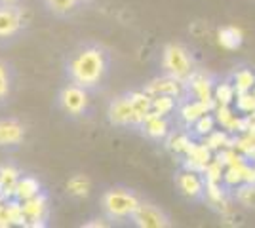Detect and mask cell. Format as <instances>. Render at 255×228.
I'll use <instances>...</instances> for the list:
<instances>
[{
  "instance_id": "cell-27",
  "label": "cell",
  "mask_w": 255,
  "mask_h": 228,
  "mask_svg": "<svg viewBox=\"0 0 255 228\" xmlns=\"http://www.w3.org/2000/svg\"><path fill=\"white\" fill-rule=\"evenodd\" d=\"M67 192L75 198H84L90 194V179L86 175H75L67 181Z\"/></svg>"
},
{
  "instance_id": "cell-22",
  "label": "cell",
  "mask_w": 255,
  "mask_h": 228,
  "mask_svg": "<svg viewBox=\"0 0 255 228\" xmlns=\"http://www.w3.org/2000/svg\"><path fill=\"white\" fill-rule=\"evenodd\" d=\"M36 194H40V183L34 177H21L17 186H15V194L13 196L19 202H25V200H29Z\"/></svg>"
},
{
  "instance_id": "cell-24",
  "label": "cell",
  "mask_w": 255,
  "mask_h": 228,
  "mask_svg": "<svg viewBox=\"0 0 255 228\" xmlns=\"http://www.w3.org/2000/svg\"><path fill=\"white\" fill-rule=\"evenodd\" d=\"M234 202L242 207L255 209V183H242L234 188Z\"/></svg>"
},
{
  "instance_id": "cell-30",
  "label": "cell",
  "mask_w": 255,
  "mask_h": 228,
  "mask_svg": "<svg viewBox=\"0 0 255 228\" xmlns=\"http://www.w3.org/2000/svg\"><path fill=\"white\" fill-rule=\"evenodd\" d=\"M223 173H225V165L219 160L213 158L212 162L206 165L202 175L208 183H223Z\"/></svg>"
},
{
  "instance_id": "cell-31",
  "label": "cell",
  "mask_w": 255,
  "mask_h": 228,
  "mask_svg": "<svg viewBox=\"0 0 255 228\" xmlns=\"http://www.w3.org/2000/svg\"><path fill=\"white\" fill-rule=\"evenodd\" d=\"M78 2H82V0H46L48 8L55 13H67L75 8Z\"/></svg>"
},
{
  "instance_id": "cell-4",
  "label": "cell",
  "mask_w": 255,
  "mask_h": 228,
  "mask_svg": "<svg viewBox=\"0 0 255 228\" xmlns=\"http://www.w3.org/2000/svg\"><path fill=\"white\" fill-rule=\"evenodd\" d=\"M131 221L139 228H166L170 225L166 213L160 207L149 204V202H141L139 204L135 213L131 215Z\"/></svg>"
},
{
  "instance_id": "cell-26",
  "label": "cell",
  "mask_w": 255,
  "mask_h": 228,
  "mask_svg": "<svg viewBox=\"0 0 255 228\" xmlns=\"http://www.w3.org/2000/svg\"><path fill=\"white\" fill-rule=\"evenodd\" d=\"M213 130H217V120H215L213 112L204 114V116H200V118L192 124V133L196 137H200V139H204L206 135H210Z\"/></svg>"
},
{
  "instance_id": "cell-16",
  "label": "cell",
  "mask_w": 255,
  "mask_h": 228,
  "mask_svg": "<svg viewBox=\"0 0 255 228\" xmlns=\"http://www.w3.org/2000/svg\"><path fill=\"white\" fill-rule=\"evenodd\" d=\"M19 171L11 165L0 167V198H10L15 194V186L19 183Z\"/></svg>"
},
{
  "instance_id": "cell-33",
  "label": "cell",
  "mask_w": 255,
  "mask_h": 228,
  "mask_svg": "<svg viewBox=\"0 0 255 228\" xmlns=\"http://www.w3.org/2000/svg\"><path fill=\"white\" fill-rule=\"evenodd\" d=\"M84 227L92 228V227H107V225H105V223H101V221H99V223H86Z\"/></svg>"
},
{
  "instance_id": "cell-29",
  "label": "cell",
  "mask_w": 255,
  "mask_h": 228,
  "mask_svg": "<svg viewBox=\"0 0 255 228\" xmlns=\"http://www.w3.org/2000/svg\"><path fill=\"white\" fill-rule=\"evenodd\" d=\"M234 109L240 114H255V93L254 91H244L236 93L234 99Z\"/></svg>"
},
{
  "instance_id": "cell-15",
  "label": "cell",
  "mask_w": 255,
  "mask_h": 228,
  "mask_svg": "<svg viewBox=\"0 0 255 228\" xmlns=\"http://www.w3.org/2000/svg\"><path fill=\"white\" fill-rule=\"evenodd\" d=\"M242 42H244V34L238 27L229 25V27L217 29V44L225 50H238Z\"/></svg>"
},
{
  "instance_id": "cell-8",
  "label": "cell",
  "mask_w": 255,
  "mask_h": 228,
  "mask_svg": "<svg viewBox=\"0 0 255 228\" xmlns=\"http://www.w3.org/2000/svg\"><path fill=\"white\" fill-rule=\"evenodd\" d=\"M145 91L149 93L150 97H154V95H173V97L181 99L183 95H187L185 82L177 80V78H173L170 75L150 80L149 84L145 86Z\"/></svg>"
},
{
  "instance_id": "cell-11",
  "label": "cell",
  "mask_w": 255,
  "mask_h": 228,
  "mask_svg": "<svg viewBox=\"0 0 255 228\" xmlns=\"http://www.w3.org/2000/svg\"><path fill=\"white\" fill-rule=\"evenodd\" d=\"M213 114H215V120H217V126H221L225 131H229L231 135L240 133L244 114H240L236 109H233V105H215Z\"/></svg>"
},
{
  "instance_id": "cell-20",
  "label": "cell",
  "mask_w": 255,
  "mask_h": 228,
  "mask_svg": "<svg viewBox=\"0 0 255 228\" xmlns=\"http://www.w3.org/2000/svg\"><path fill=\"white\" fill-rule=\"evenodd\" d=\"M236 99V87H234L233 80H223L217 82L213 87V101L215 105H234Z\"/></svg>"
},
{
  "instance_id": "cell-10",
  "label": "cell",
  "mask_w": 255,
  "mask_h": 228,
  "mask_svg": "<svg viewBox=\"0 0 255 228\" xmlns=\"http://www.w3.org/2000/svg\"><path fill=\"white\" fill-rule=\"evenodd\" d=\"M215 109V101L213 99H208V101H202V99H189L181 105L179 109V118L191 128L196 120L208 114V112H213Z\"/></svg>"
},
{
  "instance_id": "cell-12",
  "label": "cell",
  "mask_w": 255,
  "mask_h": 228,
  "mask_svg": "<svg viewBox=\"0 0 255 228\" xmlns=\"http://www.w3.org/2000/svg\"><path fill=\"white\" fill-rule=\"evenodd\" d=\"M25 137V130L17 120H0V147L19 145Z\"/></svg>"
},
{
  "instance_id": "cell-2",
  "label": "cell",
  "mask_w": 255,
  "mask_h": 228,
  "mask_svg": "<svg viewBox=\"0 0 255 228\" xmlns=\"http://www.w3.org/2000/svg\"><path fill=\"white\" fill-rule=\"evenodd\" d=\"M162 69L166 75L173 76L177 80L187 82V78L194 73L192 71V59L187 48L181 44H168L162 52Z\"/></svg>"
},
{
  "instance_id": "cell-19",
  "label": "cell",
  "mask_w": 255,
  "mask_h": 228,
  "mask_svg": "<svg viewBox=\"0 0 255 228\" xmlns=\"http://www.w3.org/2000/svg\"><path fill=\"white\" fill-rule=\"evenodd\" d=\"M233 84L236 87V93H244V91H254L255 87V71L252 69H236L233 75Z\"/></svg>"
},
{
  "instance_id": "cell-32",
  "label": "cell",
  "mask_w": 255,
  "mask_h": 228,
  "mask_svg": "<svg viewBox=\"0 0 255 228\" xmlns=\"http://www.w3.org/2000/svg\"><path fill=\"white\" fill-rule=\"evenodd\" d=\"M10 84H11L10 71H8L6 63L0 61V101L8 97V93H10Z\"/></svg>"
},
{
  "instance_id": "cell-6",
  "label": "cell",
  "mask_w": 255,
  "mask_h": 228,
  "mask_svg": "<svg viewBox=\"0 0 255 228\" xmlns=\"http://www.w3.org/2000/svg\"><path fill=\"white\" fill-rule=\"evenodd\" d=\"M59 103H61V109L73 116L82 114L88 107V93H86V87L78 86V84H71L61 89L59 93Z\"/></svg>"
},
{
  "instance_id": "cell-14",
  "label": "cell",
  "mask_w": 255,
  "mask_h": 228,
  "mask_svg": "<svg viewBox=\"0 0 255 228\" xmlns=\"http://www.w3.org/2000/svg\"><path fill=\"white\" fill-rule=\"evenodd\" d=\"M141 128L145 130V133L149 135L150 139H166L168 133H170V124H168L166 116H158L154 112H149L145 116Z\"/></svg>"
},
{
  "instance_id": "cell-25",
  "label": "cell",
  "mask_w": 255,
  "mask_h": 228,
  "mask_svg": "<svg viewBox=\"0 0 255 228\" xmlns=\"http://www.w3.org/2000/svg\"><path fill=\"white\" fill-rule=\"evenodd\" d=\"M177 107V97L173 95H154L152 97V110L158 116H170Z\"/></svg>"
},
{
  "instance_id": "cell-36",
  "label": "cell",
  "mask_w": 255,
  "mask_h": 228,
  "mask_svg": "<svg viewBox=\"0 0 255 228\" xmlns=\"http://www.w3.org/2000/svg\"><path fill=\"white\" fill-rule=\"evenodd\" d=\"M254 162H255V160H254Z\"/></svg>"
},
{
  "instance_id": "cell-5",
  "label": "cell",
  "mask_w": 255,
  "mask_h": 228,
  "mask_svg": "<svg viewBox=\"0 0 255 228\" xmlns=\"http://www.w3.org/2000/svg\"><path fill=\"white\" fill-rule=\"evenodd\" d=\"M175 185L181 194L189 200H200L206 194V179L198 171H191L183 167V171L175 177Z\"/></svg>"
},
{
  "instance_id": "cell-18",
  "label": "cell",
  "mask_w": 255,
  "mask_h": 228,
  "mask_svg": "<svg viewBox=\"0 0 255 228\" xmlns=\"http://www.w3.org/2000/svg\"><path fill=\"white\" fill-rule=\"evenodd\" d=\"M21 206L27 221H42L44 213H46V198L42 194H36L25 200Z\"/></svg>"
},
{
  "instance_id": "cell-7",
  "label": "cell",
  "mask_w": 255,
  "mask_h": 228,
  "mask_svg": "<svg viewBox=\"0 0 255 228\" xmlns=\"http://www.w3.org/2000/svg\"><path fill=\"white\" fill-rule=\"evenodd\" d=\"M107 114H109L111 124H115V126H139L133 105L129 101V95H120V97L115 99L109 105Z\"/></svg>"
},
{
  "instance_id": "cell-9",
  "label": "cell",
  "mask_w": 255,
  "mask_h": 228,
  "mask_svg": "<svg viewBox=\"0 0 255 228\" xmlns=\"http://www.w3.org/2000/svg\"><path fill=\"white\" fill-rule=\"evenodd\" d=\"M185 87H187V93H189L192 99L208 101V99H213L215 82L212 80V76L204 75V73H192V75L187 78Z\"/></svg>"
},
{
  "instance_id": "cell-35",
  "label": "cell",
  "mask_w": 255,
  "mask_h": 228,
  "mask_svg": "<svg viewBox=\"0 0 255 228\" xmlns=\"http://www.w3.org/2000/svg\"><path fill=\"white\" fill-rule=\"evenodd\" d=\"M254 93H255V87H254Z\"/></svg>"
},
{
  "instance_id": "cell-17",
  "label": "cell",
  "mask_w": 255,
  "mask_h": 228,
  "mask_svg": "<svg viewBox=\"0 0 255 228\" xmlns=\"http://www.w3.org/2000/svg\"><path fill=\"white\" fill-rule=\"evenodd\" d=\"M129 101L133 105V110H135V116H137V124L141 126L145 116L152 110V97L143 89V91H131L129 93Z\"/></svg>"
},
{
  "instance_id": "cell-23",
  "label": "cell",
  "mask_w": 255,
  "mask_h": 228,
  "mask_svg": "<svg viewBox=\"0 0 255 228\" xmlns=\"http://www.w3.org/2000/svg\"><path fill=\"white\" fill-rule=\"evenodd\" d=\"M191 143L192 137L185 131H173V133H168V137H166V147L175 154H185L189 151Z\"/></svg>"
},
{
  "instance_id": "cell-3",
  "label": "cell",
  "mask_w": 255,
  "mask_h": 228,
  "mask_svg": "<svg viewBox=\"0 0 255 228\" xmlns=\"http://www.w3.org/2000/svg\"><path fill=\"white\" fill-rule=\"evenodd\" d=\"M101 204H103V211L107 213V217L122 221V219H131L141 202L126 190H109L103 194Z\"/></svg>"
},
{
  "instance_id": "cell-21",
  "label": "cell",
  "mask_w": 255,
  "mask_h": 228,
  "mask_svg": "<svg viewBox=\"0 0 255 228\" xmlns=\"http://www.w3.org/2000/svg\"><path fill=\"white\" fill-rule=\"evenodd\" d=\"M204 143L215 154V152H219L225 147H234V137H231V133L225 130H213L210 135L204 137Z\"/></svg>"
},
{
  "instance_id": "cell-34",
  "label": "cell",
  "mask_w": 255,
  "mask_h": 228,
  "mask_svg": "<svg viewBox=\"0 0 255 228\" xmlns=\"http://www.w3.org/2000/svg\"><path fill=\"white\" fill-rule=\"evenodd\" d=\"M0 2H2V4H4V6H11V4H13V2H15V0H0Z\"/></svg>"
},
{
  "instance_id": "cell-13",
  "label": "cell",
  "mask_w": 255,
  "mask_h": 228,
  "mask_svg": "<svg viewBox=\"0 0 255 228\" xmlns=\"http://www.w3.org/2000/svg\"><path fill=\"white\" fill-rule=\"evenodd\" d=\"M21 15L15 8H11V6L0 8V38L13 36L21 29Z\"/></svg>"
},
{
  "instance_id": "cell-28",
  "label": "cell",
  "mask_w": 255,
  "mask_h": 228,
  "mask_svg": "<svg viewBox=\"0 0 255 228\" xmlns=\"http://www.w3.org/2000/svg\"><path fill=\"white\" fill-rule=\"evenodd\" d=\"M206 198L212 206H221L225 200H227V186L223 183H208L206 181Z\"/></svg>"
},
{
  "instance_id": "cell-1",
  "label": "cell",
  "mask_w": 255,
  "mask_h": 228,
  "mask_svg": "<svg viewBox=\"0 0 255 228\" xmlns=\"http://www.w3.org/2000/svg\"><path fill=\"white\" fill-rule=\"evenodd\" d=\"M107 73V57L101 48L88 46L71 59L69 63V76L73 84H78L82 87L97 86Z\"/></svg>"
}]
</instances>
